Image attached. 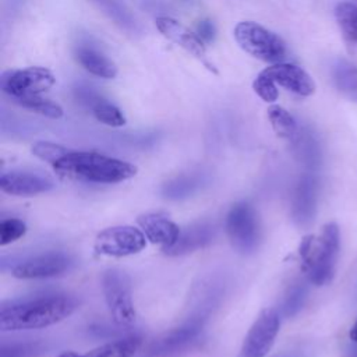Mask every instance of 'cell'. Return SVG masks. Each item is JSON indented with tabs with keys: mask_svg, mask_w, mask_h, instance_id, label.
Segmentation results:
<instances>
[{
	"mask_svg": "<svg viewBox=\"0 0 357 357\" xmlns=\"http://www.w3.org/2000/svg\"><path fill=\"white\" fill-rule=\"evenodd\" d=\"M102 290L112 319L123 326L134 324L137 314L130 278L120 269H107L102 275Z\"/></svg>",
	"mask_w": 357,
	"mask_h": 357,
	"instance_id": "8992f818",
	"label": "cell"
},
{
	"mask_svg": "<svg viewBox=\"0 0 357 357\" xmlns=\"http://www.w3.org/2000/svg\"><path fill=\"white\" fill-rule=\"evenodd\" d=\"M81 99L89 106L92 114L98 121L109 127H123L126 124V117L121 110L105 98L85 91V95H82Z\"/></svg>",
	"mask_w": 357,
	"mask_h": 357,
	"instance_id": "d6986e66",
	"label": "cell"
},
{
	"mask_svg": "<svg viewBox=\"0 0 357 357\" xmlns=\"http://www.w3.org/2000/svg\"><path fill=\"white\" fill-rule=\"evenodd\" d=\"M226 233L237 252L252 254L261 240L259 220L254 206L244 201L234 204L226 216Z\"/></svg>",
	"mask_w": 357,
	"mask_h": 357,
	"instance_id": "5b68a950",
	"label": "cell"
},
{
	"mask_svg": "<svg viewBox=\"0 0 357 357\" xmlns=\"http://www.w3.org/2000/svg\"><path fill=\"white\" fill-rule=\"evenodd\" d=\"M52 167L63 178L96 184L121 183L134 177L138 170L135 165L121 159L93 151L71 149Z\"/></svg>",
	"mask_w": 357,
	"mask_h": 357,
	"instance_id": "7a4b0ae2",
	"label": "cell"
},
{
	"mask_svg": "<svg viewBox=\"0 0 357 357\" xmlns=\"http://www.w3.org/2000/svg\"><path fill=\"white\" fill-rule=\"evenodd\" d=\"M197 33L199 35V38L204 40V42H212L215 39V35H216V29H215V25L212 24V21L209 20H202L198 22L197 25Z\"/></svg>",
	"mask_w": 357,
	"mask_h": 357,
	"instance_id": "4dcf8cb0",
	"label": "cell"
},
{
	"mask_svg": "<svg viewBox=\"0 0 357 357\" xmlns=\"http://www.w3.org/2000/svg\"><path fill=\"white\" fill-rule=\"evenodd\" d=\"M77 310V300L50 294L10 301L0 308V329L4 332L42 329L68 318Z\"/></svg>",
	"mask_w": 357,
	"mask_h": 357,
	"instance_id": "6da1fadb",
	"label": "cell"
},
{
	"mask_svg": "<svg viewBox=\"0 0 357 357\" xmlns=\"http://www.w3.org/2000/svg\"><path fill=\"white\" fill-rule=\"evenodd\" d=\"M317 183L311 176L300 178L293 197V219L298 225H307L315 211Z\"/></svg>",
	"mask_w": 357,
	"mask_h": 357,
	"instance_id": "ac0fdd59",
	"label": "cell"
},
{
	"mask_svg": "<svg viewBox=\"0 0 357 357\" xmlns=\"http://www.w3.org/2000/svg\"><path fill=\"white\" fill-rule=\"evenodd\" d=\"M280 318L275 308H264L248 329L237 357H266L279 333Z\"/></svg>",
	"mask_w": 357,
	"mask_h": 357,
	"instance_id": "9c48e42d",
	"label": "cell"
},
{
	"mask_svg": "<svg viewBox=\"0 0 357 357\" xmlns=\"http://www.w3.org/2000/svg\"><path fill=\"white\" fill-rule=\"evenodd\" d=\"M262 73L272 78L276 85L300 96H310L315 92V82L301 67L291 63H276L264 68Z\"/></svg>",
	"mask_w": 357,
	"mask_h": 357,
	"instance_id": "4fadbf2b",
	"label": "cell"
},
{
	"mask_svg": "<svg viewBox=\"0 0 357 357\" xmlns=\"http://www.w3.org/2000/svg\"><path fill=\"white\" fill-rule=\"evenodd\" d=\"M201 324L192 321L187 325L176 328L160 337L152 340L146 349L148 357H166L172 356L187 347L201 332Z\"/></svg>",
	"mask_w": 357,
	"mask_h": 357,
	"instance_id": "9a60e30c",
	"label": "cell"
},
{
	"mask_svg": "<svg viewBox=\"0 0 357 357\" xmlns=\"http://www.w3.org/2000/svg\"><path fill=\"white\" fill-rule=\"evenodd\" d=\"M252 89L266 103H273L279 98L276 82L268 75H265L262 71L252 81Z\"/></svg>",
	"mask_w": 357,
	"mask_h": 357,
	"instance_id": "83f0119b",
	"label": "cell"
},
{
	"mask_svg": "<svg viewBox=\"0 0 357 357\" xmlns=\"http://www.w3.org/2000/svg\"><path fill=\"white\" fill-rule=\"evenodd\" d=\"M73 266V259L61 252H47L32 257L15 265L11 275L17 279H47L66 273Z\"/></svg>",
	"mask_w": 357,
	"mask_h": 357,
	"instance_id": "8fae6325",
	"label": "cell"
},
{
	"mask_svg": "<svg viewBox=\"0 0 357 357\" xmlns=\"http://www.w3.org/2000/svg\"><path fill=\"white\" fill-rule=\"evenodd\" d=\"M102 11L117 25L127 31H135L137 22L123 0H93Z\"/></svg>",
	"mask_w": 357,
	"mask_h": 357,
	"instance_id": "d4e9b609",
	"label": "cell"
},
{
	"mask_svg": "<svg viewBox=\"0 0 357 357\" xmlns=\"http://www.w3.org/2000/svg\"><path fill=\"white\" fill-rule=\"evenodd\" d=\"M54 181L46 174L29 170H11L0 177V188L3 192L15 197H32L52 191Z\"/></svg>",
	"mask_w": 357,
	"mask_h": 357,
	"instance_id": "7c38bea8",
	"label": "cell"
},
{
	"mask_svg": "<svg viewBox=\"0 0 357 357\" xmlns=\"http://www.w3.org/2000/svg\"><path fill=\"white\" fill-rule=\"evenodd\" d=\"M75 60L91 74L100 78H114L117 75V66L99 47L88 42H81L74 47Z\"/></svg>",
	"mask_w": 357,
	"mask_h": 357,
	"instance_id": "2e32d148",
	"label": "cell"
},
{
	"mask_svg": "<svg viewBox=\"0 0 357 357\" xmlns=\"http://www.w3.org/2000/svg\"><path fill=\"white\" fill-rule=\"evenodd\" d=\"M56 82L53 73L46 67H26L8 70L1 74L0 86L11 99L40 95L49 91Z\"/></svg>",
	"mask_w": 357,
	"mask_h": 357,
	"instance_id": "52a82bcc",
	"label": "cell"
},
{
	"mask_svg": "<svg viewBox=\"0 0 357 357\" xmlns=\"http://www.w3.org/2000/svg\"><path fill=\"white\" fill-rule=\"evenodd\" d=\"M11 100L24 109H28L31 112H35V113L49 117V119L57 120V119H61L64 114V112L59 103H56L50 99L42 98L40 95L24 96V98H17V99H11Z\"/></svg>",
	"mask_w": 357,
	"mask_h": 357,
	"instance_id": "cb8c5ba5",
	"label": "cell"
},
{
	"mask_svg": "<svg viewBox=\"0 0 357 357\" xmlns=\"http://www.w3.org/2000/svg\"><path fill=\"white\" fill-rule=\"evenodd\" d=\"M335 18L350 53H357V6L351 1L337 3Z\"/></svg>",
	"mask_w": 357,
	"mask_h": 357,
	"instance_id": "44dd1931",
	"label": "cell"
},
{
	"mask_svg": "<svg viewBox=\"0 0 357 357\" xmlns=\"http://www.w3.org/2000/svg\"><path fill=\"white\" fill-rule=\"evenodd\" d=\"M304 289L303 286L297 284L294 286L290 293L287 294L286 297V301H284V312L286 315H293L303 304V300H304Z\"/></svg>",
	"mask_w": 357,
	"mask_h": 357,
	"instance_id": "f546056e",
	"label": "cell"
},
{
	"mask_svg": "<svg viewBox=\"0 0 357 357\" xmlns=\"http://www.w3.org/2000/svg\"><path fill=\"white\" fill-rule=\"evenodd\" d=\"M141 346L138 336H127L100 344L86 353V357H134Z\"/></svg>",
	"mask_w": 357,
	"mask_h": 357,
	"instance_id": "7402d4cb",
	"label": "cell"
},
{
	"mask_svg": "<svg viewBox=\"0 0 357 357\" xmlns=\"http://www.w3.org/2000/svg\"><path fill=\"white\" fill-rule=\"evenodd\" d=\"M146 245V237L134 226H113L102 230L93 244L96 254L107 257H128L141 252Z\"/></svg>",
	"mask_w": 357,
	"mask_h": 357,
	"instance_id": "ba28073f",
	"label": "cell"
},
{
	"mask_svg": "<svg viewBox=\"0 0 357 357\" xmlns=\"http://www.w3.org/2000/svg\"><path fill=\"white\" fill-rule=\"evenodd\" d=\"M57 357H86V354H77V353H74V351H63V353H60Z\"/></svg>",
	"mask_w": 357,
	"mask_h": 357,
	"instance_id": "d6a6232c",
	"label": "cell"
},
{
	"mask_svg": "<svg viewBox=\"0 0 357 357\" xmlns=\"http://www.w3.org/2000/svg\"><path fill=\"white\" fill-rule=\"evenodd\" d=\"M137 223L144 231L148 241L158 244L163 251H167L177 241L181 229L165 213L162 212H149L139 215Z\"/></svg>",
	"mask_w": 357,
	"mask_h": 357,
	"instance_id": "5bb4252c",
	"label": "cell"
},
{
	"mask_svg": "<svg viewBox=\"0 0 357 357\" xmlns=\"http://www.w3.org/2000/svg\"><path fill=\"white\" fill-rule=\"evenodd\" d=\"M268 119L275 134L284 139H293L297 134V123L294 117L282 106L272 105L268 107Z\"/></svg>",
	"mask_w": 357,
	"mask_h": 357,
	"instance_id": "603a6c76",
	"label": "cell"
},
{
	"mask_svg": "<svg viewBox=\"0 0 357 357\" xmlns=\"http://www.w3.org/2000/svg\"><path fill=\"white\" fill-rule=\"evenodd\" d=\"M237 45L250 56L269 63H282L287 54L286 43L275 32L254 21H241L233 31Z\"/></svg>",
	"mask_w": 357,
	"mask_h": 357,
	"instance_id": "277c9868",
	"label": "cell"
},
{
	"mask_svg": "<svg viewBox=\"0 0 357 357\" xmlns=\"http://www.w3.org/2000/svg\"><path fill=\"white\" fill-rule=\"evenodd\" d=\"M332 79L347 100L357 103V66L344 59H337L332 66Z\"/></svg>",
	"mask_w": 357,
	"mask_h": 357,
	"instance_id": "ffe728a7",
	"label": "cell"
},
{
	"mask_svg": "<svg viewBox=\"0 0 357 357\" xmlns=\"http://www.w3.org/2000/svg\"><path fill=\"white\" fill-rule=\"evenodd\" d=\"M340 247V233L335 222L322 226L318 234H307L298 247L301 269L315 286L332 282Z\"/></svg>",
	"mask_w": 357,
	"mask_h": 357,
	"instance_id": "3957f363",
	"label": "cell"
},
{
	"mask_svg": "<svg viewBox=\"0 0 357 357\" xmlns=\"http://www.w3.org/2000/svg\"><path fill=\"white\" fill-rule=\"evenodd\" d=\"M349 336H350V339H351L353 342L357 343V318H356V322L353 324V326H351V329H350V332H349Z\"/></svg>",
	"mask_w": 357,
	"mask_h": 357,
	"instance_id": "1f68e13d",
	"label": "cell"
},
{
	"mask_svg": "<svg viewBox=\"0 0 357 357\" xmlns=\"http://www.w3.org/2000/svg\"><path fill=\"white\" fill-rule=\"evenodd\" d=\"M155 25H156V29L162 33V36H165L167 40L173 42L174 45H177L178 47L185 50L188 54L195 57L211 73L218 74L216 67L208 59L205 42L199 38V35L197 32L190 31L184 24H181L176 18H172L167 15L158 17L155 20Z\"/></svg>",
	"mask_w": 357,
	"mask_h": 357,
	"instance_id": "30bf717a",
	"label": "cell"
},
{
	"mask_svg": "<svg viewBox=\"0 0 357 357\" xmlns=\"http://www.w3.org/2000/svg\"><path fill=\"white\" fill-rule=\"evenodd\" d=\"M42 351V344L39 343H18L3 346L0 357H36Z\"/></svg>",
	"mask_w": 357,
	"mask_h": 357,
	"instance_id": "f1b7e54d",
	"label": "cell"
},
{
	"mask_svg": "<svg viewBox=\"0 0 357 357\" xmlns=\"http://www.w3.org/2000/svg\"><path fill=\"white\" fill-rule=\"evenodd\" d=\"M213 236H215V229L212 225L205 222L192 225L185 230H181L174 245L165 252L173 257L194 252L197 250L205 248L213 240Z\"/></svg>",
	"mask_w": 357,
	"mask_h": 357,
	"instance_id": "e0dca14e",
	"label": "cell"
},
{
	"mask_svg": "<svg viewBox=\"0 0 357 357\" xmlns=\"http://www.w3.org/2000/svg\"><path fill=\"white\" fill-rule=\"evenodd\" d=\"M26 233V225L18 218H7L0 222V245L4 247L21 238Z\"/></svg>",
	"mask_w": 357,
	"mask_h": 357,
	"instance_id": "4316f807",
	"label": "cell"
},
{
	"mask_svg": "<svg viewBox=\"0 0 357 357\" xmlns=\"http://www.w3.org/2000/svg\"><path fill=\"white\" fill-rule=\"evenodd\" d=\"M32 153L39 158L40 160L49 163L50 166H53L57 160H60L70 149L59 145V144H53V142H47V141H38L32 145L31 148Z\"/></svg>",
	"mask_w": 357,
	"mask_h": 357,
	"instance_id": "484cf974",
	"label": "cell"
}]
</instances>
